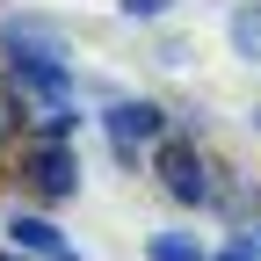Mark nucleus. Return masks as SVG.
<instances>
[{"label":"nucleus","instance_id":"16","mask_svg":"<svg viewBox=\"0 0 261 261\" xmlns=\"http://www.w3.org/2000/svg\"><path fill=\"white\" fill-rule=\"evenodd\" d=\"M254 240H261V203H254Z\"/></svg>","mask_w":261,"mask_h":261},{"label":"nucleus","instance_id":"3","mask_svg":"<svg viewBox=\"0 0 261 261\" xmlns=\"http://www.w3.org/2000/svg\"><path fill=\"white\" fill-rule=\"evenodd\" d=\"M145 167H152L160 196H167L174 211H211L218 203V160H203L196 138H160Z\"/></svg>","mask_w":261,"mask_h":261},{"label":"nucleus","instance_id":"9","mask_svg":"<svg viewBox=\"0 0 261 261\" xmlns=\"http://www.w3.org/2000/svg\"><path fill=\"white\" fill-rule=\"evenodd\" d=\"M22 123H29V94H22L15 80H0V145H8Z\"/></svg>","mask_w":261,"mask_h":261},{"label":"nucleus","instance_id":"1","mask_svg":"<svg viewBox=\"0 0 261 261\" xmlns=\"http://www.w3.org/2000/svg\"><path fill=\"white\" fill-rule=\"evenodd\" d=\"M0 58H8V80L29 94V109L73 102V94H80L73 44H65L51 22H37V15H8V22H0Z\"/></svg>","mask_w":261,"mask_h":261},{"label":"nucleus","instance_id":"8","mask_svg":"<svg viewBox=\"0 0 261 261\" xmlns=\"http://www.w3.org/2000/svg\"><path fill=\"white\" fill-rule=\"evenodd\" d=\"M145 261H211L196 232H152L145 240Z\"/></svg>","mask_w":261,"mask_h":261},{"label":"nucleus","instance_id":"4","mask_svg":"<svg viewBox=\"0 0 261 261\" xmlns=\"http://www.w3.org/2000/svg\"><path fill=\"white\" fill-rule=\"evenodd\" d=\"M80 181H87V167H80L73 138H29L22 145V189L37 196V203H73Z\"/></svg>","mask_w":261,"mask_h":261},{"label":"nucleus","instance_id":"5","mask_svg":"<svg viewBox=\"0 0 261 261\" xmlns=\"http://www.w3.org/2000/svg\"><path fill=\"white\" fill-rule=\"evenodd\" d=\"M8 247H22V254H37V261H51L58 247H65V232H58V225L44 218V211H8Z\"/></svg>","mask_w":261,"mask_h":261},{"label":"nucleus","instance_id":"14","mask_svg":"<svg viewBox=\"0 0 261 261\" xmlns=\"http://www.w3.org/2000/svg\"><path fill=\"white\" fill-rule=\"evenodd\" d=\"M51 261H80V247H73V240H65V247H58V254H51Z\"/></svg>","mask_w":261,"mask_h":261},{"label":"nucleus","instance_id":"6","mask_svg":"<svg viewBox=\"0 0 261 261\" xmlns=\"http://www.w3.org/2000/svg\"><path fill=\"white\" fill-rule=\"evenodd\" d=\"M225 51L240 65H261V0H232V15H225Z\"/></svg>","mask_w":261,"mask_h":261},{"label":"nucleus","instance_id":"10","mask_svg":"<svg viewBox=\"0 0 261 261\" xmlns=\"http://www.w3.org/2000/svg\"><path fill=\"white\" fill-rule=\"evenodd\" d=\"M189 58H196V44H189V37H174V29H167V37L152 44V65H167V73H181Z\"/></svg>","mask_w":261,"mask_h":261},{"label":"nucleus","instance_id":"11","mask_svg":"<svg viewBox=\"0 0 261 261\" xmlns=\"http://www.w3.org/2000/svg\"><path fill=\"white\" fill-rule=\"evenodd\" d=\"M174 8H181V0H116V15H123V22H167Z\"/></svg>","mask_w":261,"mask_h":261},{"label":"nucleus","instance_id":"15","mask_svg":"<svg viewBox=\"0 0 261 261\" xmlns=\"http://www.w3.org/2000/svg\"><path fill=\"white\" fill-rule=\"evenodd\" d=\"M0 261H37V254H22V247H0Z\"/></svg>","mask_w":261,"mask_h":261},{"label":"nucleus","instance_id":"7","mask_svg":"<svg viewBox=\"0 0 261 261\" xmlns=\"http://www.w3.org/2000/svg\"><path fill=\"white\" fill-rule=\"evenodd\" d=\"M87 116L73 109V102H44V109H29V138H73Z\"/></svg>","mask_w":261,"mask_h":261},{"label":"nucleus","instance_id":"2","mask_svg":"<svg viewBox=\"0 0 261 261\" xmlns=\"http://www.w3.org/2000/svg\"><path fill=\"white\" fill-rule=\"evenodd\" d=\"M174 109L152 102V94H116V102H102V130H109V160L123 174H138V160H152L160 138H174Z\"/></svg>","mask_w":261,"mask_h":261},{"label":"nucleus","instance_id":"12","mask_svg":"<svg viewBox=\"0 0 261 261\" xmlns=\"http://www.w3.org/2000/svg\"><path fill=\"white\" fill-rule=\"evenodd\" d=\"M211 261H261V240H254V225H240V232L225 240V247H218Z\"/></svg>","mask_w":261,"mask_h":261},{"label":"nucleus","instance_id":"13","mask_svg":"<svg viewBox=\"0 0 261 261\" xmlns=\"http://www.w3.org/2000/svg\"><path fill=\"white\" fill-rule=\"evenodd\" d=\"M247 130H254V138H261V94H254V102H247Z\"/></svg>","mask_w":261,"mask_h":261}]
</instances>
